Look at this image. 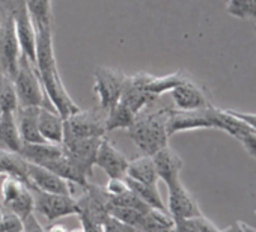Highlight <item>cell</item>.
I'll use <instances>...</instances> for the list:
<instances>
[{"mask_svg":"<svg viewBox=\"0 0 256 232\" xmlns=\"http://www.w3.org/2000/svg\"><path fill=\"white\" fill-rule=\"evenodd\" d=\"M168 107L138 114L134 122L128 127V136L133 144L144 152V156H154L162 148L168 146L166 122L169 116Z\"/></svg>","mask_w":256,"mask_h":232,"instance_id":"1","label":"cell"},{"mask_svg":"<svg viewBox=\"0 0 256 232\" xmlns=\"http://www.w3.org/2000/svg\"><path fill=\"white\" fill-rule=\"evenodd\" d=\"M14 86L18 96V106H36V107H53L46 95L40 72L32 60L24 54L20 56L18 71L14 77Z\"/></svg>","mask_w":256,"mask_h":232,"instance_id":"2","label":"cell"},{"mask_svg":"<svg viewBox=\"0 0 256 232\" xmlns=\"http://www.w3.org/2000/svg\"><path fill=\"white\" fill-rule=\"evenodd\" d=\"M0 8H4L12 17L17 38L20 42L22 54L35 64L36 60V29L28 11L26 0H0Z\"/></svg>","mask_w":256,"mask_h":232,"instance_id":"3","label":"cell"},{"mask_svg":"<svg viewBox=\"0 0 256 232\" xmlns=\"http://www.w3.org/2000/svg\"><path fill=\"white\" fill-rule=\"evenodd\" d=\"M107 112L101 107L78 110L64 120V138H104Z\"/></svg>","mask_w":256,"mask_h":232,"instance_id":"4","label":"cell"},{"mask_svg":"<svg viewBox=\"0 0 256 232\" xmlns=\"http://www.w3.org/2000/svg\"><path fill=\"white\" fill-rule=\"evenodd\" d=\"M0 16H2V23H0V70L14 80L18 71L22 48L12 17L4 8H0Z\"/></svg>","mask_w":256,"mask_h":232,"instance_id":"5","label":"cell"},{"mask_svg":"<svg viewBox=\"0 0 256 232\" xmlns=\"http://www.w3.org/2000/svg\"><path fill=\"white\" fill-rule=\"evenodd\" d=\"M125 74L116 68L96 66L94 71V92L100 98V107L104 112L113 108L122 95Z\"/></svg>","mask_w":256,"mask_h":232,"instance_id":"6","label":"cell"},{"mask_svg":"<svg viewBox=\"0 0 256 232\" xmlns=\"http://www.w3.org/2000/svg\"><path fill=\"white\" fill-rule=\"evenodd\" d=\"M35 198V210L40 211L48 222H54L66 216H78L80 205L72 194L47 193L35 187H29Z\"/></svg>","mask_w":256,"mask_h":232,"instance_id":"7","label":"cell"},{"mask_svg":"<svg viewBox=\"0 0 256 232\" xmlns=\"http://www.w3.org/2000/svg\"><path fill=\"white\" fill-rule=\"evenodd\" d=\"M199 128H216L214 126V106H208L199 110H169L166 130L168 136H174L180 132L199 130Z\"/></svg>","mask_w":256,"mask_h":232,"instance_id":"8","label":"cell"},{"mask_svg":"<svg viewBox=\"0 0 256 232\" xmlns=\"http://www.w3.org/2000/svg\"><path fill=\"white\" fill-rule=\"evenodd\" d=\"M102 138H64L62 146L74 164L89 178L95 166V157Z\"/></svg>","mask_w":256,"mask_h":232,"instance_id":"9","label":"cell"},{"mask_svg":"<svg viewBox=\"0 0 256 232\" xmlns=\"http://www.w3.org/2000/svg\"><path fill=\"white\" fill-rule=\"evenodd\" d=\"M150 74L146 72H139L134 76H126L122 95H120V102H124L128 108H130L136 116L150 104H152L158 96L150 94L145 89V83Z\"/></svg>","mask_w":256,"mask_h":232,"instance_id":"10","label":"cell"},{"mask_svg":"<svg viewBox=\"0 0 256 232\" xmlns=\"http://www.w3.org/2000/svg\"><path fill=\"white\" fill-rule=\"evenodd\" d=\"M95 166L102 169L108 178H125L128 160L126 157L104 136L95 157Z\"/></svg>","mask_w":256,"mask_h":232,"instance_id":"11","label":"cell"},{"mask_svg":"<svg viewBox=\"0 0 256 232\" xmlns=\"http://www.w3.org/2000/svg\"><path fill=\"white\" fill-rule=\"evenodd\" d=\"M168 188H169L168 212L174 218H194L202 216L194 196L182 186L181 181Z\"/></svg>","mask_w":256,"mask_h":232,"instance_id":"12","label":"cell"},{"mask_svg":"<svg viewBox=\"0 0 256 232\" xmlns=\"http://www.w3.org/2000/svg\"><path fill=\"white\" fill-rule=\"evenodd\" d=\"M28 176H29V187H35L38 190L47 193H59V194H72L70 182L56 175L54 172L48 170L44 166L29 163L28 164Z\"/></svg>","mask_w":256,"mask_h":232,"instance_id":"13","label":"cell"},{"mask_svg":"<svg viewBox=\"0 0 256 232\" xmlns=\"http://www.w3.org/2000/svg\"><path fill=\"white\" fill-rule=\"evenodd\" d=\"M170 96L178 110H199L211 106L204 90L187 77L170 90Z\"/></svg>","mask_w":256,"mask_h":232,"instance_id":"14","label":"cell"},{"mask_svg":"<svg viewBox=\"0 0 256 232\" xmlns=\"http://www.w3.org/2000/svg\"><path fill=\"white\" fill-rule=\"evenodd\" d=\"M151 157H152L158 178L163 180L168 187H172L181 181L180 172L182 169V160L169 145L162 148Z\"/></svg>","mask_w":256,"mask_h":232,"instance_id":"15","label":"cell"},{"mask_svg":"<svg viewBox=\"0 0 256 232\" xmlns=\"http://www.w3.org/2000/svg\"><path fill=\"white\" fill-rule=\"evenodd\" d=\"M40 107L36 106H18L16 112L17 126L23 144H41L47 142L38 130Z\"/></svg>","mask_w":256,"mask_h":232,"instance_id":"16","label":"cell"},{"mask_svg":"<svg viewBox=\"0 0 256 232\" xmlns=\"http://www.w3.org/2000/svg\"><path fill=\"white\" fill-rule=\"evenodd\" d=\"M38 130L44 140L52 144H62L64 140V120L54 107H40Z\"/></svg>","mask_w":256,"mask_h":232,"instance_id":"17","label":"cell"},{"mask_svg":"<svg viewBox=\"0 0 256 232\" xmlns=\"http://www.w3.org/2000/svg\"><path fill=\"white\" fill-rule=\"evenodd\" d=\"M18 154L29 163L46 166L48 162H52L64 154V146H62V144H52V142L23 144Z\"/></svg>","mask_w":256,"mask_h":232,"instance_id":"18","label":"cell"},{"mask_svg":"<svg viewBox=\"0 0 256 232\" xmlns=\"http://www.w3.org/2000/svg\"><path fill=\"white\" fill-rule=\"evenodd\" d=\"M23 145L16 112H0V148L20 152Z\"/></svg>","mask_w":256,"mask_h":232,"instance_id":"19","label":"cell"},{"mask_svg":"<svg viewBox=\"0 0 256 232\" xmlns=\"http://www.w3.org/2000/svg\"><path fill=\"white\" fill-rule=\"evenodd\" d=\"M28 164L29 162L24 160L18 152H12V151L0 148V175L16 176L29 187Z\"/></svg>","mask_w":256,"mask_h":232,"instance_id":"20","label":"cell"},{"mask_svg":"<svg viewBox=\"0 0 256 232\" xmlns=\"http://www.w3.org/2000/svg\"><path fill=\"white\" fill-rule=\"evenodd\" d=\"M125 176L132 178L134 181H139V182H144V184H150V186H157V181H158V175H157L151 156H142V157H138L132 162H128Z\"/></svg>","mask_w":256,"mask_h":232,"instance_id":"21","label":"cell"},{"mask_svg":"<svg viewBox=\"0 0 256 232\" xmlns=\"http://www.w3.org/2000/svg\"><path fill=\"white\" fill-rule=\"evenodd\" d=\"M174 224H175V220L168 211L150 208L144 214L138 230L139 232H172Z\"/></svg>","mask_w":256,"mask_h":232,"instance_id":"22","label":"cell"},{"mask_svg":"<svg viewBox=\"0 0 256 232\" xmlns=\"http://www.w3.org/2000/svg\"><path fill=\"white\" fill-rule=\"evenodd\" d=\"M26 5L36 30L52 29V0H26Z\"/></svg>","mask_w":256,"mask_h":232,"instance_id":"23","label":"cell"},{"mask_svg":"<svg viewBox=\"0 0 256 232\" xmlns=\"http://www.w3.org/2000/svg\"><path fill=\"white\" fill-rule=\"evenodd\" d=\"M125 181H126L128 188H130L133 193H136L146 205H150L151 208H157V210L166 211L164 202H163V199L160 196V192H158L157 186L144 184V182L134 181V180L128 178V176H125Z\"/></svg>","mask_w":256,"mask_h":232,"instance_id":"24","label":"cell"},{"mask_svg":"<svg viewBox=\"0 0 256 232\" xmlns=\"http://www.w3.org/2000/svg\"><path fill=\"white\" fill-rule=\"evenodd\" d=\"M136 120V114L124 102H118L113 108L107 112L106 118V133L114 132L118 128H128Z\"/></svg>","mask_w":256,"mask_h":232,"instance_id":"25","label":"cell"},{"mask_svg":"<svg viewBox=\"0 0 256 232\" xmlns=\"http://www.w3.org/2000/svg\"><path fill=\"white\" fill-rule=\"evenodd\" d=\"M184 78H186V74L182 71H176V72H172V74H168V76H162V77H156V76L150 74L148 78H146V83H145V89L150 94H152L156 96H160L162 94L170 92Z\"/></svg>","mask_w":256,"mask_h":232,"instance_id":"26","label":"cell"},{"mask_svg":"<svg viewBox=\"0 0 256 232\" xmlns=\"http://www.w3.org/2000/svg\"><path fill=\"white\" fill-rule=\"evenodd\" d=\"M5 210H8V211H11V212H14L16 216H18L22 220H24L28 216H30V214H34V211H35V198H34V193H32V190L26 186L23 190H22V193L12 200V202H10L6 206H4Z\"/></svg>","mask_w":256,"mask_h":232,"instance_id":"27","label":"cell"},{"mask_svg":"<svg viewBox=\"0 0 256 232\" xmlns=\"http://www.w3.org/2000/svg\"><path fill=\"white\" fill-rule=\"evenodd\" d=\"M226 10L236 18L256 22V0H228Z\"/></svg>","mask_w":256,"mask_h":232,"instance_id":"28","label":"cell"},{"mask_svg":"<svg viewBox=\"0 0 256 232\" xmlns=\"http://www.w3.org/2000/svg\"><path fill=\"white\" fill-rule=\"evenodd\" d=\"M108 205L125 206V208H134V210H139V211H148L151 208L136 193H133L130 188H128L126 192H124V193H120V194H118V196H110L108 198Z\"/></svg>","mask_w":256,"mask_h":232,"instance_id":"29","label":"cell"},{"mask_svg":"<svg viewBox=\"0 0 256 232\" xmlns=\"http://www.w3.org/2000/svg\"><path fill=\"white\" fill-rule=\"evenodd\" d=\"M107 211H108V216H113V217H116L118 220H120L124 223L132 224L136 229L139 228V224L142 222V217L146 212V211H139V210H134V208H125V206H116V205H108Z\"/></svg>","mask_w":256,"mask_h":232,"instance_id":"30","label":"cell"},{"mask_svg":"<svg viewBox=\"0 0 256 232\" xmlns=\"http://www.w3.org/2000/svg\"><path fill=\"white\" fill-rule=\"evenodd\" d=\"M102 232H139L134 226L124 223L113 216H107L102 222Z\"/></svg>","mask_w":256,"mask_h":232,"instance_id":"31","label":"cell"},{"mask_svg":"<svg viewBox=\"0 0 256 232\" xmlns=\"http://www.w3.org/2000/svg\"><path fill=\"white\" fill-rule=\"evenodd\" d=\"M6 212L2 217V228L4 232H24V226H23V220L16 216L14 212L5 210Z\"/></svg>","mask_w":256,"mask_h":232,"instance_id":"32","label":"cell"},{"mask_svg":"<svg viewBox=\"0 0 256 232\" xmlns=\"http://www.w3.org/2000/svg\"><path fill=\"white\" fill-rule=\"evenodd\" d=\"M104 190L110 196H118V194L126 192L128 190V186H126L125 178H108V182L104 186Z\"/></svg>","mask_w":256,"mask_h":232,"instance_id":"33","label":"cell"},{"mask_svg":"<svg viewBox=\"0 0 256 232\" xmlns=\"http://www.w3.org/2000/svg\"><path fill=\"white\" fill-rule=\"evenodd\" d=\"M78 218L82 222V228H83L84 232H102V223L94 220L86 212H80Z\"/></svg>","mask_w":256,"mask_h":232,"instance_id":"34","label":"cell"},{"mask_svg":"<svg viewBox=\"0 0 256 232\" xmlns=\"http://www.w3.org/2000/svg\"><path fill=\"white\" fill-rule=\"evenodd\" d=\"M175 224L172 232H200L193 218H174Z\"/></svg>","mask_w":256,"mask_h":232,"instance_id":"35","label":"cell"},{"mask_svg":"<svg viewBox=\"0 0 256 232\" xmlns=\"http://www.w3.org/2000/svg\"><path fill=\"white\" fill-rule=\"evenodd\" d=\"M238 140L242 144V146L246 148V151H247L250 156L256 157V132H254V130H252V132L242 134Z\"/></svg>","mask_w":256,"mask_h":232,"instance_id":"36","label":"cell"},{"mask_svg":"<svg viewBox=\"0 0 256 232\" xmlns=\"http://www.w3.org/2000/svg\"><path fill=\"white\" fill-rule=\"evenodd\" d=\"M228 112L236 116V118H240L241 121H244L248 127H252L256 132V113H247V112H240L234 108H228Z\"/></svg>","mask_w":256,"mask_h":232,"instance_id":"37","label":"cell"},{"mask_svg":"<svg viewBox=\"0 0 256 232\" xmlns=\"http://www.w3.org/2000/svg\"><path fill=\"white\" fill-rule=\"evenodd\" d=\"M193 220H194V223H196V226L199 228L200 232H222L211 220H208V218L204 217V216L194 217Z\"/></svg>","mask_w":256,"mask_h":232,"instance_id":"38","label":"cell"},{"mask_svg":"<svg viewBox=\"0 0 256 232\" xmlns=\"http://www.w3.org/2000/svg\"><path fill=\"white\" fill-rule=\"evenodd\" d=\"M23 226H24V230H26V232H47V230L40 224V222L36 220L35 214L28 216V217L23 220Z\"/></svg>","mask_w":256,"mask_h":232,"instance_id":"39","label":"cell"},{"mask_svg":"<svg viewBox=\"0 0 256 232\" xmlns=\"http://www.w3.org/2000/svg\"><path fill=\"white\" fill-rule=\"evenodd\" d=\"M47 232H68V229L64 226V224H60V223H53V224H50V228L48 229H46Z\"/></svg>","mask_w":256,"mask_h":232,"instance_id":"40","label":"cell"},{"mask_svg":"<svg viewBox=\"0 0 256 232\" xmlns=\"http://www.w3.org/2000/svg\"><path fill=\"white\" fill-rule=\"evenodd\" d=\"M68 232H84L83 228H77V229H72V230H68Z\"/></svg>","mask_w":256,"mask_h":232,"instance_id":"41","label":"cell"},{"mask_svg":"<svg viewBox=\"0 0 256 232\" xmlns=\"http://www.w3.org/2000/svg\"><path fill=\"white\" fill-rule=\"evenodd\" d=\"M254 28H256V22H254Z\"/></svg>","mask_w":256,"mask_h":232,"instance_id":"42","label":"cell"},{"mask_svg":"<svg viewBox=\"0 0 256 232\" xmlns=\"http://www.w3.org/2000/svg\"><path fill=\"white\" fill-rule=\"evenodd\" d=\"M24 232H26V230H24Z\"/></svg>","mask_w":256,"mask_h":232,"instance_id":"43","label":"cell"}]
</instances>
